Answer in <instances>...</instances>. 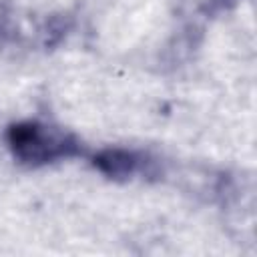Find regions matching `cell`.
<instances>
[{
  "label": "cell",
  "instance_id": "obj_1",
  "mask_svg": "<svg viewBox=\"0 0 257 257\" xmlns=\"http://www.w3.org/2000/svg\"><path fill=\"white\" fill-rule=\"evenodd\" d=\"M6 141L18 161L34 167L78 153V143L68 133L34 120L12 124Z\"/></svg>",
  "mask_w": 257,
  "mask_h": 257
},
{
  "label": "cell",
  "instance_id": "obj_2",
  "mask_svg": "<svg viewBox=\"0 0 257 257\" xmlns=\"http://www.w3.org/2000/svg\"><path fill=\"white\" fill-rule=\"evenodd\" d=\"M92 163L102 175L110 179H128L141 169L143 159L126 149H102L94 155Z\"/></svg>",
  "mask_w": 257,
  "mask_h": 257
}]
</instances>
